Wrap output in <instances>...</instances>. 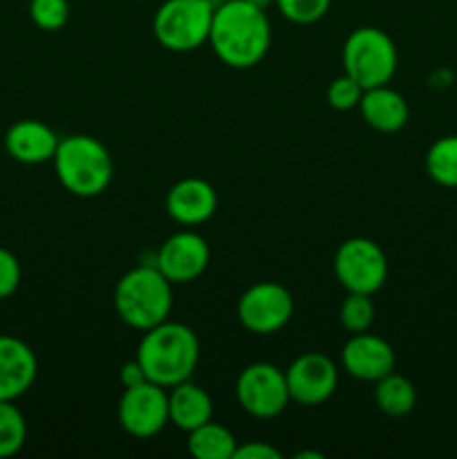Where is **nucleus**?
<instances>
[{"label":"nucleus","instance_id":"bb28decb","mask_svg":"<svg viewBox=\"0 0 457 459\" xmlns=\"http://www.w3.org/2000/svg\"><path fill=\"white\" fill-rule=\"evenodd\" d=\"M22 281V269L16 255L0 247V300L9 299L18 291Z\"/></svg>","mask_w":457,"mask_h":459},{"label":"nucleus","instance_id":"dca6fc26","mask_svg":"<svg viewBox=\"0 0 457 459\" xmlns=\"http://www.w3.org/2000/svg\"><path fill=\"white\" fill-rule=\"evenodd\" d=\"M58 134L39 119H21L9 126L4 134V148L9 157L21 164L36 166L52 161L58 148Z\"/></svg>","mask_w":457,"mask_h":459},{"label":"nucleus","instance_id":"1a4fd4ad","mask_svg":"<svg viewBox=\"0 0 457 459\" xmlns=\"http://www.w3.org/2000/svg\"><path fill=\"white\" fill-rule=\"evenodd\" d=\"M291 316L294 299L280 282H255L237 300V321L251 334H276L291 321Z\"/></svg>","mask_w":457,"mask_h":459},{"label":"nucleus","instance_id":"7ed1b4c3","mask_svg":"<svg viewBox=\"0 0 457 459\" xmlns=\"http://www.w3.org/2000/svg\"><path fill=\"white\" fill-rule=\"evenodd\" d=\"M112 300L116 316L125 325L146 332L168 321L173 312V282L155 264H139L119 278Z\"/></svg>","mask_w":457,"mask_h":459},{"label":"nucleus","instance_id":"4468645a","mask_svg":"<svg viewBox=\"0 0 457 459\" xmlns=\"http://www.w3.org/2000/svg\"><path fill=\"white\" fill-rule=\"evenodd\" d=\"M39 375L36 354L25 341L0 334V402H16Z\"/></svg>","mask_w":457,"mask_h":459},{"label":"nucleus","instance_id":"b1692460","mask_svg":"<svg viewBox=\"0 0 457 459\" xmlns=\"http://www.w3.org/2000/svg\"><path fill=\"white\" fill-rule=\"evenodd\" d=\"M30 18L39 30L58 31L70 21L67 0H30Z\"/></svg>","mask_w":457,"mask_h":459},{"label":"nucleus","instance_id":"5701e85b","mask_svg":"<svg viewBox=\"0 0 457 459\" xmlns=\"http://www.w3.org/2000/svg\"><path fill=\"white\" fill-rule=\"evenodd\" d=\"M375 303H372L370 294H357V291H348L345 300L341 303V325L349 332V334H358V332H367L375 323Z\"/></svg>","mask_w":457,"mask_h":459},{"label":"nucleus","instance_id":"c756f323","mask_svg":"<svg viewBox=\"0 0 457 459\" xmlns=\"http://www.w3.org/2000/svg\"><path fill=\"white\" fill-rule=\"evenodd\" d=\"M251 4H255L258 9H264L267 12V7H272V4H276V0H249Z\"/></svg>","mask_w":457,"mask_h":459},{"label":"nucleus","instance_id":"393cba45","mask_svg":"<svg viewBox=\"0 0 457 459\" xmlns=\"http://www.w3.org/2000/svg\"><path fill=\"white\" fill-rule=\"evenodd\" d=\"M332 0H276V7L282 16L296 25H312L330 12Z\"/></svg>","mask_w":457,"mask_h":459},{"label":"nucleus","instance_id":"f8f14e48","mask_svg":"<svg viewBox=\"0 0 457 459\" xmlns=\"http://www.w3.org/2000/svg\"><path fill=\"white\" fill-rule=\"evenodd\" d=\"M211 249L204 238L195 231H179L166 238L155 258V267L173 285H186L206 272Z\"/></svg>","mask_w":457,"mask_h":459},{"label":"nucleus","instance_id":"f257e3e1","mask_svg":"<svg viewBox=\"0 0 457 459\" xmlns=\"http://www.w3.org/2000/svg\"><path fill=\"white\" fill-rule=\"evenodd\" d=\"M209 43L215 56L233 70L258 65L272 45L267 12L249 0H224L213 12Z\"/></svg>","mask_w":457,"mask_h":459},{"label":"nucleus","instance_id":"0eeeda50","mask_svg":"<svg viewBox=\"0 0 457 459\" xmlns=\"http://www.w3.org/2000/svg\"><path fill=\"white\" fill-rule=\"evenodd\" d=\"M334 273L348 291L375 296L388 281V258L370 238H349L336 249Z\"/></svg>","mask_w":457,"mask_h":459},{"label":"nucleus","instance_id":"20e7f679","mask_svg":"<svg viewBox=\"0 0 457 459\" xmlns=\"http://www.w3.org/2000/svg\"><path fill=\"white\" fill-rule=\"evenodd\" d=\"M56 178L76 197H97L112 182V157L92 134H70L61 139L52 160Z\"/></svg>","mask_w":457,"mask_h":459},{"label":"nucleus","instance_id":"6ab92c4d","mask_svg":"<svg viewBox=\"0 0 457 459\" xmlns=\"http://www.w3.org/2000/svg\"><path fill=\"white\" fill-rule=\"evenodd\" d=\"M375 403L384 415L388 417H406L417 406V390L410 379L390 372L375 381Z\"/></svg>","mask_w":457,"mask_h":459},{"label":"nucleus","instance_id":"39448f33","mask_svg":"<svg viewBox=\"0 0 457 459\" xmlns=\"http://www.w3.org/2000/svg\"><path fill=\"white\" fill-rule=\"evenodd\" d=\"M213 12L211 0H166L152 18V34L168 52H193L209 43Z\"/></svg>","mask_w":457,"mask_h":459},{"label":"nucleus","instance_id":"9d476101","mask_svg":"<svg viewBox=\"0 0 457 459\" xmlns=\"http://www.w3.org/2000/svg\"><path fill=\"white\" fill-rule=\"evenodd\" d=\"M116 415H119L121 429L133 437H155L166 429V424H170L168 393L164 385H157L152 381L124 388Z\"/></svg>","mask_w":457,"mask_h":459},{"label":"nucleus","instance_id":"423d86ee","mask_svg":"<svg viewBox=\"0 0 457 459\" xmlns=\"http://www.w3.org/2000/svg\"><path fill=\"white\" fill-rule=\"evenodd\" d=\"M397 63L394 40L379 27H358L345 39L343 70L363 90L390 83L397 72Z\"/></svg>","mask_w":457,"mask_h":459},{"label":"nucleus","instance_id":"aec40b11","mask_svg":"<svg viewBox=\"0 0 457 459\" xmlns=\"http://www.w3.org/2000/svg\"><path fill=\"white\" fill-rule=\"evenodd\" d=\"M188 453L197 459H233L237 448L236 435L213 420L188 433Z\"/></svg>","mask_w":457,"mask_h":459},{"label":"nucleus","instance_id":"2eb2a0df","mask_svg":"<svg viewBox=\"0 0 457 459\" xmlns=\"http://www.w3.org/2000/svg\"><path fill=\"white\" fill-rule=\"evenodd\" d=\"M218 211V193L206 179L186 178L173 184L166 195V213L184 227H197Z\"/></svg>","mask_w":457,"mask_h":459},{"label":"nucleus","instance_id":"cd10ccee","mask_svg":"<svg viewBox=\"0 0 457 459\" xmlns=\"http://www.w3.org/2000/svg\"><path fill=\"white\" fill-rule=\"evenodd\" d=\"M233 459H280V451L264 442H249L245 446L237 444Z\"/></svg>","mask_w":457,"mask_h":459},{"label":"nucleus","instance_id":"4be33fe9","mask_svg":"<svg viewBox=\"0 0 457 459\" xmlns=\"http://www.w3.org/2000/svg\"><path fill=\"white\" fill-rule=\"evenodd\" d=\"M27 421L13 402H0V459L12 457L25 446Z\"/></svg>","mask_w":457,"mask_h":459},{"label":"nucleus","instance_id":"a878e982","mask_svg":"<svg viewBox=\"0 0 457 459\" xmlns=\"http://www.w3.org/2000/svg\"><path fill=\"white\" fill-rule=\"evenodd\" d=\"M361 97L363 88L352 79V76L345 74V72L343 76H336L330 83V88H327V103H330V108H334V110L339 112H348L358 108Z\"/></svg>","mask_w":457,"mask_h":459},{"label":"nucleus","instance_id":"9b49d317","mask_svg":"<svg viewBox=\"0 0 457 459\" xmlns=\"http://www.w3.org/2000/svg\"><path fill=\"white\" fill-rule=\"evenodd\" d=\"M285 379L291 402L314 408L325 403L336 393L339 370L327 354L305 352L291 361L285 370Z\"/></svg>","mask_w":457,"mask_h":459},{"label":"nucleus","instance_id":"c85d7f7f","mask_svg":"<svg viewBox=\"0 0 457 459\" xmlns=\"http://www.w3.org/2000/svg\"><path fill=\"white\" fill-rule=\"evenodd\" d=\"M119 381L124 388H133V385H139L143 384V381H148V377L146 372H143V368L139 366L137 359H133V361H128L124 368H121Z\"/></svg>","mask_w":457,"mask_h":459},{"label":"nucleus","instance_id":"f03ea898","mask_svg":"<svg viewBox=\"0 0 457 459\" xmlns=\"http://www.w3.org/2000/svg\"><path fill=\"white\" fill-rule=\"evenodd\" d=\"M134 359L146 372L148 381L164 388L188 381L200 361V341L184 323L168 321L143 332Z\"/></svg>","mask_w":457,"mask_h":459},{"label":"nucleus","instance_id":"412c9836","mask_svg":"<svg viewBox=\"0 0 457 459\" xmlns=\"http://www.w3.org/2000/svg\"><path fill=\"white\" fill-rule=\"evenodd\" d=\"M426 173L439 186L457 188V134H446L430 143L426 152Z\"/></svg>","mask_w":457,"mask_h":459},{"label":"nucleus","instance_id":"f3484780","mask_svg":"<svg viewBox=\"0 0 457 459\" xmlns=\"http://www.w3.org/2000/svg\"><path fill=\"white\" fill-rule=\"evenodd\" d=\"M358 110H361L363 121L370 126L376 133H399L403 126L408 124V101L403 99V94H399L397 90L385 85H376V88L363 90L361 103H358Z\"/></svg>","mask_w":457,"mask_h":459},{"label":"nucleus","instance_id":"ddd939ff","mask_svg":"<svg viewBox=\"0 0 457 459\" xmlns=\"http://www.w3.org/2000/svg\"><path fill=\"white\" fill-rule=\"evenodd\" d=\"M394 350L381 336L367 332H358L348 339L341 350V366L349 377L358 381H379L381 377L394 372Z\"/></svg>","mask_w":457,"mask_h":459},{"label":"nucleus","instance_id":"7c9ffc66","mask_svg":"<svg viewBox=\"0 0 457 459\" xmlns=\"http://www.w3.org/2000/svg\"><path fill=\"white\" fill-rule=\"evenodd\" d=\"M294 457H296V459H305V457H312V459H323L321 453H307V451H300V453H296Z\"/></svg>","mask_w":457,"mask_h":459},{"label":"nucleus","instance_id":"6e6552de","mask_svg":"<svg viewBox=\"0 0 457 459\" xmlns=\"http://www.w3.org/2000/svg\"><path fill=\"white\" fill-rule=\"evenodd\" d=\"M236 399L246 415L255 420H273L285 412L291 402L285 370L273 363H251L237 375Z\"/></svg>","mask_w":457,"mask_h":459},{"label":"nucleus","instance_id":"a211bd4d","mask_svg":"<svg viewBox=\"0 0 457 459\" xmlns=\"http://www.w3.org/2000/svg\"><path fill=\"white\" fill-rule=\"evenodd\" d=\"M168 417L170 424L191 433L197 426L213 420V399L204 388L191 384V379L182 381L168 393Z\"/></svg>","mask_w":457,"mask_h":459}]
</instances>
